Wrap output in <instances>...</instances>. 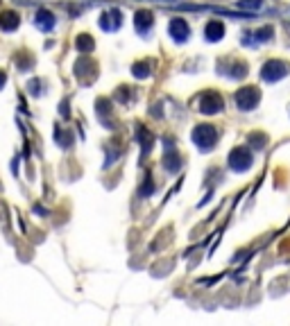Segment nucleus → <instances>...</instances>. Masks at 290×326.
<instances>
[{
	"label": "nucleus",
	"instance_id": "nucleus-1",
	"mask_svg": "<svg viewBox=\"0 0 290 326\" xmlns=\"http://www.w3.org/2000/svg\"><path fill=\"white\" fill-rule=\"evenodd\" d=\"M190 138H193L195 147H197L199 152H211L215 140H218V129L213 125H208V122H199V125H195Z\"/></svg>",
	"mask_w": 290,
	"mask_h": 326
},
{
	"label": "nucleus",
	"instance_id": "nucleus-2",
	"mask_svg": "<svg viewBox=\"0 0 290 326\" xmlns=\"http://www.w3.org/2000/svg\"><path fill=\"white\" fill-rule=\"evenodd\" d=\"M197 111L204 116H215V113L225 111V100L218 91H204L197 98Z\"/></svg>",
	"mask_w": 290,
	"mask_h": 326
},
{
	"label": "nucleus",
	"instance_id": "nucleus-3",
	"mask_svg": "<svg viewBox=\"0 0 290 326\" xmlns=\"http://www.w3.org/2000/svg\"><path fill=\"white\" fill-rule=\"evenodd\" d=\"M234 102L240 111H252L261 102V89L258 86H243L234 93Z\"/></svg>",
	"mask_w": 290,
	"mask_h": 326
},
{
	"label": "nucleus",
	"instance_id": "nucleus-4",
	"mask_svg": "<svg viewBox=\"0 0 290 326\" xmlns=\"http://www.w3.org/2000/svg\"><path fill=\"white\" fill-rule=\"evenodd\" d=\"M288 72H290V63L281 61V59H270V61H265L261 68V77L265 82H279V79H283Z\"/></svg>",
	"mask_w": 290,
	"mask_h": 326
},
{
	"label": "nucleus",
	"instance_id": "nucleus-5",
	"mask_svg": "<svg viewBox=\"0 0 290 326\" xmlns=\"http://www.w3.org/2000/svg\"><path fill=\"white\" fill-rule=\"evenodd\" d=\"M252 163H254V156H252V152H249V147H234L229 152V168L234 172H245V170H249L252 168Z\"/></svg>",
	"mask_w": 290,
	"mask_h": 326
},
{
	"label": "nucleus",
	"instance_id": "nucleus-6",
	"mask_svg": "<svg viewBox=\"0 0 290 326\" xmlns=\"http://www.w3.org/2000/svg\"><path fill=\"white\" fill-rule=\"evenodd\" d=\"M218 70L222 72V75L231 77V79H243V77H247L249 68L245 61H240V59H227V61H218Z\"/></svg>",
	"mask_w": 290,
	"mask_h": 326
},
{
	"label": "nucleus",
	"instance_id": "nucleus-7",
	"mask_svg": "<svg viewBox=\"0 0 290 326\" xmlns=\"http://www.w3.org/2000/svg\"><path fill=\"white\" fill-rule=\"evenodd\" d=\"M95 72H98V66H95V61H91L86 54L75 61V77L82 84H91V82L95 79Z\"/></svg>",
	"mask_w": 290,
	"mask_h": 326
},
{
	"label": "nucleus",
	"instance_id": "nucleus-8",
	"mask_svg": "<svg viewBox=\"0 0 290 326\" xmlns=\"http://www.w3.org/2000/svg\"><path fill=\"white\" fill-rule=\"evenodd\" d=\"M168 34L172 36L175 43H186L188 36H190V27H188V23H186L184 18H172L170 25H168Z\"/></svg>",
	"mask_w": 290,
	"mask_h": 326
},
{
	"label": "nucleus",
	"instance_id": "nucleus-9",
	"mask_svg": "<svg viewBox=\"0 0 290 326\" xmlns=\"http://www.w3.org/2000/svg\"><path fill=\"white\" fill-rule=\"evenodd\" d=\"M272 36H274V27H272V25H263V27H258V30H254V32H245L243 43L245 45H258V43L270 41Z\"/></svg>",
	"mask_w": 290,
	"mask_h": 326
},
{
	"label": "nucleus",
	"instance_id": "nucleus-10",
	"mask_svg": "<svg viewBox=\"0 0 290 326\" xmlns=\"http://www.w3.org/2000/svg\"><path fill=\"white\" fill-rule=\"evenodd\" d=\"M122 25V14L120 9H107V12H102V16H100V27H102L104 32H118Z\"/></svg>",
	"mask_w": 290,
	"mask_h": 326
},
{
	"label": "nucleus",
	"instance_id": "nucleus-11",
	"mask_svg": "<svg viewBox=\"0 0 290 326\" xmlns=\"http://www.w3.org/2000/svg\"><path fill=\"white\" fill-rule=\"evenodd\" d=\"M152 25H154V14L150 9H138L134 14V27L138 34H148L152 30Z\"/></svg>",
	"mask_w": 290,
	"mask_h": 326
},
{
	"label": "nucleus",
	"instance_id": "nucleus-12",
	"mask_svg": "<svg viewBox=\"0 0 290 326\" xmlns=\"http://www.w3.org/2000/svg\"><path fill=\"white\" fill-rule=\"evenodd\" d=\"M34 25L39 27L41 32H52L54 25H57V18H54V14L50 12V9H39L34 16Z\"/></svg>",
	"mask_w": 290,
	"mask_h": 326
},
{
	"label": "nucleus",
	"instance_id": "nucleus-13",
	"mask_svg": "<svg viewBox=\"0 0 290 326\" xmlns=\"http://www.w3.org/2000/svg\"><path fill=\"white\" fill-rule=\"evenodd\" d=\"M18 25H21V16L16 12H12V9L0 12V30L3 32H14Z\"/></svg>",
	"mask_w": 290,
	"mask_h": 326
},
{
	"label": "nucleus",
	"instance_id": "nucleus-14",
	"mask_svg": "<svg viewBox=\"0 0 290 326\" xmlns=\"http://www.w3.org/2000/svg\"><path fill=\"white\" fill-rule=\"evenodd\" d=\"M204 36H206L208 43H218L225 36V25L220 21H208L206 27H204Z\"/></svg>",
	"mask_w": 290,
	"mask_h": 326
},
{
	"label": "nucleus",
	"instance_id": "nucleus-15",
	"mask_svg": "<svg viewBox=\"0 0 290 326\" xmlns=\"http://www.w3.org/2000/svg\"><path fill=\"white\" fill-rule=\"evenodd\" d=\"M163 168H166L168 172H172V175L181 170V156L175 147L166 149V154H163Z\"/></svg>",
	"mask_w": 290,
	"mask_h": 326
},
{
	"label": "nucleus",
	"instance_id": "nucleus-16",
	"mask_svg": "<svg viewBox=\"0 0 290 326\" xmlns=\"http://www.w3.org/2000/svg\"><path fill=\"white\" fill-rule=\"evenodd\" d=\"M93 48H95L93 36H91V34H77V39H75V50H77V52L91 54V52H93Z\"/></svg>",
	"mask_w": 290,
	"mask_h": 326
},
{
	"label": "nucleus",
	"instance_id": "nucleus-17",
	"mask_svg": "<svg viewBox=\"0 0 290 326\" xmlns=\"http://www.w3.org/2000/svg\"><path fill=\"white\" fill-rule=\"evenodd\" d=\"M131 72H134L136 79H145V77H150V72H152V63L150 61H136L134 66H131Z\"/></svg>",
	"mask_w": 290,
	"mask_h": 326
},
{
	"label": "nucleus",
	"instance_id": "nucleus-18",
	"mask_svg": "<svg viewBox=\"0 0 290 326\" xmlns=\"http://www.w3.org/2000/svg\"><path fill=\"white\" fill-rule=\"evenodd\" d=\"M138 143H140V147H143V152L148 154L150 147H152V143H154L152 131H148L145 127H138Z\"/></svg>",
	"mask_w": 290,
	"mask_h": 326
},
{
	"label": "nucleus",
	"instance_id": "nucleus-19",
	"mask_svg": "<svg viewBox=\"0 0 290 326\" xmlns=\"http://www.w3.org/2000/svg\"><path fill=\"white\" fill-rule=\"evenodd\" d=\"M236 7H238L240 12L254 14V12H258V9L263 7V0H238V3H236Z\"/></svg>",
	"mask_w": 290,
	"mask_h": 326
},
{
	"label": "nucleus",
	"instance_id": "nucleus-20",
	"mask_svg": "<svg viewBox=\"0 0 290 326\" xmlns=\"http://www.w3.org/2000/svg\"><path fill=\"white\" fill-rule=\"evenodd\" d=\"M249 143H252V147H256V149H261L263 145L267 143V138L263 134H249Z\"/></svg>",
	"mask_w": 290,
	"mask_h": 326
},
{
	"label": "nucleus",
	"instance_id": "nucleus-21",
	"mask_svg": "<svg viewBox=\"0 0 290 326\" xmlns=\"http://www.w3.org/2000/svg\"><path fill=\"white\" fill-rule=\"evenodd\" d=\"M54 138L59 140V145H61V147H68V145H70V136L68 134H61V129H54Z\"/></svg>",
	"mask_w": 290,
	"mask_h": 326
},
{
	"label": "nucleus",
	"instance_id": "nucleus-22",
	"mask_svg": "<svg viewBox=\"0 0 290 326\" xmlns=\"http://www.w3.org/2000/svg\"><path fill=\"white\" fill-rule=\"evenodd\" d=\"M27 91L32 95H41V79H30L27 82Z\"/></svg>",
	"mask_w": 290,
	"mask_h": 326
},
{
	"label": "nucleus",
	"instance_id": "nucleus-23",
	"mask_svg": "<svg viewBox=\"0 0 290 326\" xmlns=\"http://www.w3.org/2000/svg\"><path fill=\"white\" fill-rule=\"evenodd\" d=\"M59 113H61L63 118H68V102H61V104H59Z\"/></svg>",
	"mask_w": 290,
	"mask_h": 326
},
{
	"label": "nucleus",
	"instance_id": "nucleus-24",
	"mask_svg": "<svg viewBox=\"0 0 290 326\" xmlns=\"http://www.w3.org/2000/svg\"><path fill=\"white\" fill-rule=\"evenodd\" d=\"M5 82H7V72H5V70H0V91H3Z\"/></svg>",
	"mask_w": 290,
	"mask_h": 326
},
{
	"label": "nucleus",
	"instance_id": "nucleus-25",
	"mask_svg": "<svg viewBox=\"0 0 290 326\" xmlns=\"http://www.w3.org/2000/svg\"><path fill=\"white\" fill-rule=\"evenodd\" d=\"M152 3H161V5H172V3H177V0H152Z\"/></svg>",
	"mask_w": 290,
	"mask_h": 326
}]
</instances>
